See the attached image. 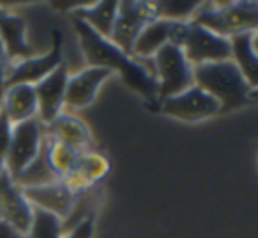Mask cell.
<instances>
[{"label": "cell", "mask_w": 258, "mask_h": 238, "mask_svg": "<svg viewBox=\"0 0 258 238\" xmlns=\"http://www.w3.org/2000/svg\"><path fill=\"white\" fill-rule=\"evenodd\" d=\"M75 27L87 64L94 65V67H104L111 72H118L125 85L131 87L135 92H138L149 103L159 104L158 80L144 64L135 60L131 55L124 53L110 39H104L99 34H96L82 20L75 18Z\"/></svg>", "instance_id": "6da1fadb"}, {"label": "cell", "mask_w": 258, "mask_h": 238, "mask_svg": "<svg viewBox=\"0 0 258 238\" xmlns=\"http://www.w3.org/2000/svg\"><path fill=\"white\" fill-rule=\"evenodd\" d=\"M193 80L195 85L218 101L221 113L247 106L256 90L247 83L232 60L195 65Z\"/></svg>", "instance_id": "7a4b0ae2"}, {"label": "cell", "mask_w": 258, "mask_h": 238, "mask_svg": "<svg viewBox=\"0 0 258 238\" xmlns=\"http://www.w3.org/2000/svg\"><path fill=\"white\" fill-rule=\"evenodd\" d=\"M191 22L212 30L221 37L256 32L258 4L253 0L246 2H205L198 8Z\"/></svg>", "instance_id": "3957f363"}, {"label": "cell", "mask_w": 258, "mask_h": 238, "mask_svg": "<svg viewBox=\"0 0 258 238\" xmlns=\"http://www.w3.org/2000/svg\"><path fill=\"white\" fill-rule=\"evenodd\" d=\"M152 58L158 80V101L177 96L195 85L193 65L186 60L182 48L166 44Z\"/></svg>", "instance_id": "277c9868"}, {"label": "cell", "mask_w": 258, "mask_h": 238, "mask_svg": "<svg viewBox=\"0 0 258 238\" xmlns=\"http://www.w3.org/2000/svg\"><path fill=\"white\" fill-rule=\"evenodd\" d=\"M43 124L37 118L13 125L6 157V171L11 175L13 180H16L18 175L37 157L43 146Z\"/></svg>", "instance_id": "5b68a950"}, {"label": "cell", "mask_w": 258, "mask_h": 238, "mask_svg": "<svg viewBox=\"0 0 258 238\" xmlns=\"http://www.w3.org/2000/svg\"><path fill=\"white\" fill-rule=\"evenodd\" d=\"M158 16H156V9L152 2H142V0L118 2L110 41L115 46L120 48L124 53L131 55V48H133L138 34L147 23H151Z\"/></svg>", "instance_id": "8992f818"}, {"label": "cell", "mask_w": 258, "mask_h": 238, "mask_svg": "<svg viewBox=\"0 0 258 238\" xmlns=\"http://www.w3.org/2000/svg\"><path fill=\"white\" fill-rule=\"evenodd\" d=\"M158 110L168 117L184 122H202L221 113L218 101L197 85L189 87L177 96L159 101Z\"/></svg>", "instance_id": "52a82bcc"}, {"label": "cell", "mask_w": 258, "mask_h": 238, "mask_svg": "<svg viewBox=\"0 0 258 238\" xmlns=\"http://www.w3.org/2000/svg\"><path fill=\"white\" fill-rule=\"evenodd\" d=\"M184 57L191 65L212 64V62L232 60L230 39L214 34L212 30L191 22L187 23V36L184 41Z\"/></svg>", "instance_id": "ba28073f"}, {"label": "cell", "mask_w": 258, "mask_h": 238, "mask_svg": "<svg viewBox=\"0 0 258 238\" xmlns=\"http://www.w3.org/2000/svg\"><path fill=\"white\" fill-rule=\"evenodd\" d=\"M62 44H64L62 32L60 30H53V46H51V50L48 53L41 55V57H30L25 58V60L9 64L4 80V89L11 85H18V83L36 85L41 80L46 78L58 65L64 64Z\"/></svg>", "instance_id": "9c48e42d"}, {"label": "cell", "mask_w": 258, "mask_h": 238, "mask_svg": "<svg viewBox=\"0 0 258 238\" xmlns=\"http://www.w3.org/2000/svg\"><path fill=\"white\" fill-rule=\"evenodd\" d=\"M0 220L25 236L34 220V206L8 171L0 173Z\"/></svg>", "instance_id": "30bf717a"}, {"label": "cell", "mask_w": 258, "mask_h": 238, "mask_svg": "<svg viewBox=\"0 0 258 238\" xmlns=\"http://www.w3.org/2000/svg\"><path fill=\"white\" fill-rule=\"evenodd\" d=\"M23 194L29 199L34 208L44 210L48 213H53L55 217L64 222L75 210L78 203L80 194L75 192L66 182L57 180L46 185H37V187L23 189Z\"/></svg>", "instance_id": "8fae6325"}, {"label": "cell", "mask_w": 258, "mask_h": 238, "mask_svg": "<svg viewBox=\"0 0 258 238\" xmlns=\"http://www.w3.org/2000/svg\"><path fill=\"white\" fill-rule=\"evenodd\" d=\"M69 69L66 64H60L53 72L34 85L37 96V120L43 125H48L62 113L68 85Z\"/></svg>", "instance_id": "7c38bea8"}, {"label": "cell", "mask_w": 258, "mask_h": 238, "mask_svg": "<svg viewBox=\"0 0 258 238\" xmlns=\"http://www.w3.org/2000/svg\"><path fill=\"white\" fill-rule=\"evenodd\" d=\"M111 74H113V72L104 67L89 65V67L82 69V71L76 72V74L69 76L68 85H66L64 104L68 108H73V110L87 108L89 104L94 103L101 85H103Z\"/></svg>", "instance_id": "4fadbf2b"}, {"label": "cell", "mask_w": 258, "mask_h": 238, "mask_svg": "<svg viewBox=\"0 0 258 238\" xmlns=\"http://www.w3.org/2000/svg\"><path fill=\"white\" fill-rule=\"evenodd\" d=\"M0 108L13 125L37 118V96L34 85L18 83L6 87L0 99Z\"/></svg>", "instance_id": "5bb4252c"}, {"label": "cell", "mask_w": 258, "mask_h": 238, "mask_svg": "<svg viewBox=\"0 0 258 238\" xmlns=\"http://www.w3.org/2000/svg\"><path fill=\"white\" fill-rule=\"evenodd\" d=\"M25 30V20L22 16L11 15V13L0 9V41L4 44L9 64L36 57L34 55L36 51L27 41Z\"/></svg>", "instance_id": "9a60e30c"}, {"label": "cell", "mask_w": 258, "mask_h": 238, "mask_svg": "<svg viewBox=\"0 0 258 238\" xmlns=\"http://www.w3.org/2000/svg\"><path fill=\"white\" fill-rule=\"evenodd\" d=\"M108 171H110V163L106 157L87 150L80 153L75 170L62 182H66L75 192L82 194L85 191H90L99 180H103Z\"/></svg>", "instance_id": "2e32d148"}, {"label": "cell", "mask_w": 258, "mask_h": 238, "mask_svg": "<svg viewBox=\"0 0 258 238\" xmlns=\"http://www.w3.org/2000/svg\"><path fill=\"white\" fill-rule=\"evenodd\" d=\"M48 138H53L60 143H66L78 152H87L92 145V132L85 122L69 113H60L51 124L44 125Z\"/></svg>", "instance_id": "e0dca14e"}, {"label": "cell", "mask_w": 258, "mask_h": 238, "mask_svg": "<svg viewBox=\"0 0 258 238\" xmlns=\"http://www.w3.org/2000/svg\"><path fill=\"white\" fill-rule=\"evenodd\" d=\"M173 22L172 20L156 18L142 29L131 48V57L137 58H152L163 46L170 43Z\"/></svg>", "instance_id": "ac0fdd59"}, {"label": "cell", "mask_w": 258, "mask_h": 238, "mask_svg": "<svg viewBox=\"0 0 258 238\" xmlns=\"http://www.w3.org/2000/svg\"><path fill=\"white\" fill-rule=\"evenodd\" d=\"M232 48V62L239 67L242 76L253 89L258 82V50H256V32L239 34L230 37Z\"/></svg>", "instance_id": "d6986e66"}, {"label": "cell", "mask_w": 258, "mask_h": 238, "mask_svg": "<svg viewBox=\"0 0 258 238\" xmlns=\"http://www.w3.org/2000/svg\"><path fill=\"white\" fill-rule=\"evenodd\" d=\"M118 2L115 0H101V2H85L75 9V18L85 22L96 34L104 39H110L113 30L115 16H117Z\"/></svg>", "instance_id": "ffe728a7"}, {"label": "cell", "mask_w": 258, "mask_h": 238, "mask_svg": "<svg viewBox=\"0 0 258 238\" xmlns=\"http://www.w3.org/2000/svg\"><path fill=\"white\" fill-rule=\"evenodd\" d=\"M44 150H46L48 164L58 180H64L66 177H69V173L75 170L76 163H78L80 153H82L66 143H60L53 138H48V136L44 138Z\"/></svg>", "instance_id": "44dd1931"}, {"label": "cell", "mask_w": 258, "mask_h": 238, "mask_svg": "<svg viewBox=\"0 0 258 238\" xmlns=\"http://www.w3.org/2000/svg\"><path fill=\"white\" fill-rule=\"evenodd\" d=\"M58 178L55 177V173L51 171L50 164L46 159V150H44V139H43V146H41V152L37 153V157L18 175L16 178V185L22 189H29V187H37V185H46L51 182H57Z\"/></svg>", "instance_id": "7402d4cb"}, {"label": "cell", "mask_w": 258, "mask_h": 238, "mask_svg": "<svg viewBox=\"0 0 258 238\" xmlns=\"http://www.w3.org/2000/svg\"><path fill=\"white\" fill-rule=\"evenodd\" d=\"M156 9V16L163 20H172V22H189L202 6V2H186V0H161V2H152Z\"/></svg>", "instance_id": "603a6c76"}, {"label": "cell", "mask_w": 258, "mask_h": 238, "mask_svg": "<svg viewBox=\"0 0 258 238\" xmlns=\"http://www.w3.org/2000/svg\"><path fill=\"white\" fill-rule=\"evenodd\" d=\"M25 238H62V220L53 213L34 208V220Z\"/></svg>", "instance_id": "cb8c5ba5"}, {"label": "cell", "mask_w": 258, "mask_h": 238, "mask_svg": "<svg viewBox=\"0 0 258 238\" xmlns=\"http://www.w3.org/2000/svg\"><path fill=\"white\" fill-rule=\"evenodd\" d=\"M11 129L13 124L2 113L0 115V173L6 170V157H8L9 141H11Z\"/></svg>", "instance_id": "d4e9b609"}, {"label": "cell", "mask_w": 258, "mask_h": 238, "mask_svg": "<svg viewBox=\"0 0 258 238\" xmlns=\"http://www.w3.org/2000/svg\"><path fill=\"white\" fill-rule=\"evenodd\" d=\"M94 222H96V212L89 213L82 222H78L76 226H73V229L62 234V238H92Z\"/></svg>", "instance_id": "484cf974"}, {"label": "cell", "mask_w": 258, "mask_h": 238, "mask_svg": "<svg viewBox=\"0 0 258 238\" xmlns=\"http://www.w3.org/2000/svg\"><path fill=\"white\" fill-rule=\"evenodd\" d=\"M8 67H9V58L4 50V44L0 41V99H2V92H4V80H6Z\"/></svg>", "instance_id": "4316f807"}, {"label": "cell", "mask_w": 258, "mask_h": 238, "mask_svg": "<svg viewBox=\"0 0 258 238\" xmlns=\"http://www.w3.org/2000/svg\"><path fill=\"white\" fill-rule=\"evenodd\" d=\"M0 238H25L22 233H18L16 229H13L11 226H8L6 222L0 220Z\"/></svg>", "instance_id": "83f0119b"}, {"label": "cell", "mask_w": 258, "mask_h": 238, "mask_svg": "<svg viewBox=\"0 0 258 238\" xmlns=\"http://www.w3.org/2000/svg\"><path fill=\"white\" fill-rule=\"evenodd\" d=\"M0 115H2V108H0Z\"/></svg>", "instance_id": "f1b7e54d"}]
</instances>
